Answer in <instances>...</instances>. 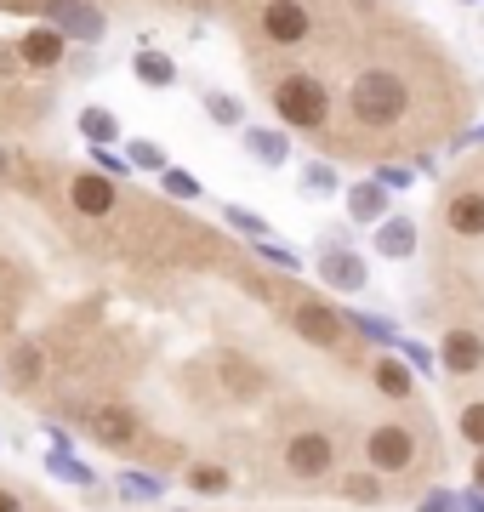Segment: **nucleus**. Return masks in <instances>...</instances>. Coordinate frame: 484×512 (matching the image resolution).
I'll list each match as a JSON object with an SVG mask.
<instances>
[{"label":"nucleus","mask_w":484,"mask_h":512,"mask_svg":"<svg viewBox=\"0 0 484 512\" xmlns=\"http://www.w3.org/2000/svg\"><path fill=\"white\" fill-rule=\"evenodd\" d=\"M348 109H354L359 126H399L410 109V92L393 69H365L348 92Z\"/></svg>","instance_id":"f257e3e1"},{"label":"nucleus","mask_w":484,"mask_h":512,"mask_svg":"<svg viewBox=\"0 0 484 512\" xmlns=\"http://www.w3.org/2000/svg\"><path fill=\"white\" fill-rule=\"evenodd\" d=\"M274 109H280L285 126L319 131L325 120H331V92L319 86L314 74H285L280 86H274Z\"/></svg>","instance_id":"f03ea898"},{"label":"nucleus","mask_w":484,"mask_h":512,"mask_svg":"<svg viewBox=\"0 0 484 512\" xmlns=\"http://www.w3.org/2000/svg\"><path fill=\"white\" fill-rule=\"evenodd\" d=\"M285 473L291 478H325L336 467V439L331 433H319V427H302V433H291L280 450Z\"/></svg>","instance_id":"7ed1b4c3"},{"label":"nucleus","mask_w":484,"mask_h":512,"mask_svg":"<svg viewBox=\"0 0 484 512\" xmlns=\"http://www.w3.org/2000/svg\"><path fill=\"white\" fill-rule=\"evenodd\" d=\"M365 461H371V473H405L410 461H416V433H410L405 421H382L365 433Z\"/></svg>","instance_id":"20e7f679"},{"label":"nucleus","mask_w":484,"mask_h":512,"mask_svg":"<svg viewBox=\"0 0 484 512\" xmlns=\"http://www.w3.org/2000/svg\"><path fill=\"white\" fill-rule=\"evenodd\" d=\"M86 427H92V439L103 450H131L143 439V421H137L131 404H97V410H86Z\"/></svg>","instance_id":"39448f33"},{"label":"nucleus","mask_w":484,"mask_h":512,"mask_svg":"<svg viewBox=\"0 0 484 512\" xmlns=\"http://www.w3.org/2000/svg\"><path fill=\"white\" fill-rule=\"evenodd\" d=\"M262 35L274 40V46H302V40L314 35V18H308L302 0H268L262 6Z\"/></svg>","instance_id":"423d86ee"},{"label":"nucleus","mask_w":484,"mask_h":512,"mask_svg":"<svg viewBox=\"0 0 484 512\" xmlns=\"http://www.w3.org/2000/svg\"><path fill=\"white\" fill-rule=\"evenodd\" d=\"M40 12H46V23H52L57 35H75V40H97L103 29H109L103 12L86 6V0H40Z\"/></svg>","instance_id":"0eeeda50"},{"label":"nucleus","mask_w":484,"mask_h":512,"mask_svg":"<svg viewBox=\"0 0 484 512\" xmlns=\"http://www.w3.org/2000/svg\"><path fill=\"white\" fill-rule=\"evenodd\" d=\"M291 325H297V336L302 342H314V348H342V313L336 308H325V302H297L291 308Z\"/></svg>","instance_id":"6e6552de"},{"label":"nucleus","mask_w":484,"mask_h":512,"mask_svg":"<svg viewBox=\"0 0 484 512\" xmlns=\"http://www.w3.org/2000/svg\"><path fill=\"white\" fill-rule=\"evenodd\" d=\"M69 205H75L80 217H109L114 211V177H103V171H80L75 183H69Z\"/></svg>","instance_id":"1a4fd4ad"},{"label":"nucleus","mask_w":484,"mask_h":512,"mask_svg":"<svg viewBox=\"0 0 484 512\" xmlns=\"http://www.w3.org/2000/svg\"><path fill=\"white\" fill-rule=\"evenodd\" d=\"M439 359H445L450 376H473V370L484 365V336H479V330H445Z\"/></svg>","instance_id":"9d476101"},{"label":"nucleus","mask_w":484,"mask_h":512,"mask_svg":"<svg viewBox=\"0 0 484 512\" xmlns=\"http://www.w3.org/2000/svg\"><path fill=\"white\" fill-rule=\"evenodd\" d=\"M445 228L462 239H479L484 234V188H462L445 200Z\"/></svg>","instance_id":"9b49d317"},{"label":"nucleus","mask_w":484,"mask_h":512,"mask_svg":"<svg viewBox=\"0 0 484 512\" xmlns=\"http://www.w3.org/2000/svg\"><path fill=\"white\" fill-rule=\"evenodd\" d=\"M63 52H69V40L57 35L52 23H46V29H23V40H18V57L29 63V69H57Z\"/></svg>","instance_id":"f8f14e48"},{"label":"nucleus","mask_w":484,"mask_h":512,"mask_svg":"<svg viewBox=\"0 0 484 512\" xmlns=\"http://www.w3.org/2000/svg\"><path fill=\"white\" fill-rule=\"evenodd\" d=\"M6 376L18 387H35L40 376H46V353H40L35 342H18V348L6 353Z\"/></svg>","instance_id":"ddd939ff"},{"label":"nucleus","mask_w":484,"mask_h":512,"mask_svg":"<svg viewBox=\"0 0 484 512\" xmlns=\"http://www.w3.org/2000/svg\"><path fill=\"white\" fill-rule=\"evenodd\" d=\"M376 251H382V256H410V251H416V222H410V217L382 222V228H376Z\"/></svg>","instance_id":"4468645a"},{"label":"nucleus","mask_w":484,"mask_h":512,"mask_svg":"<svg viewBox=\"0 0 484 512\" xmlns=\"http://www.w3.org/2000/svg\"><path fill=\"white\" fill-rule=\"evenodd\" d=\"M325 279H331L336 291H359L365 285V262L354 251H331L325 256Z\"/></svg>","instance_id":"2eb2a0df"},{"label":"nucleus","mask_w":484,"mask_h":512,"mask_svg":"<svg viewBox=\"0 0 484 512\" xmlns=\"http://www.w3.org/2000/svg\"><path fill=\"white\" fill-rule=\"evenodd\" d=\"M228 484H234V478H228L223 461H194V467H188V490L194 495H228Z\"/></svg>","instance_id":"dca6fc26"},{"label":"nucleus","mask_w":484,"mask_h":512,"mask_svg":"<svg viewBox=\"0 0 484 512\" xmlns=\"http://www.w3.org/2000/svg\"><path fill=\"white\" fill-rule=\"evenodd\" d=\"M336 490L348 495V501H359V507H371V501H382V473H342V484Z\"/></svg>","instance_id":"f3484780"},{"label":"nucleus","mask_w":484,"mask_h":512,"mask_svg":"<svg viewBox=\"0 0 484 512\" xmlns=\"http://www.w3.org/2000/svg\"><path fill=\"white\" fill-rule=\"evenodd\" d=\"M376 387L388 393V399H410V370L399 359H376Z\"/></svg>","instance_id":"a211bd4d"},{"label":"nucleus","mask_w":484,"mask_h":512,"mask_svg":"<svg viewBox=\"0 0 484 512\" xmlns=\"http://www.w3.org/2000/svg\"><path fill=\"white\" fill-rule=\"evenodd\" d=\"M223 382H228V393H234V399H257L262 376H257V370H245L240 359H223Z\"/></svg>","instance_id":"6ab92c4d"},{"label":"nucleus","mask_w":484,"mask_h":512,"mask_svg":"<svg viewBox=\"0 0 484 512\" xmlns=\"http://www.w3.org/2000/svg\"><path fill=\"white\" fill-rule=\"evenodd\" d=\"M348 205H354L359 222H376V217H382V205H388V194H382V183H365V188L348 194Z\"/></svg>","instance_id":"aec40b11"},{"label":"nucleus","mask_w":484,"mask_h":512,"mask_svg":"<svg viewBox=\"0 0 484 512\" xmlns=\"http://www.w3.org/2000/svg\"><path fill=\"white\" fill-rule=\"evenodd\" d=\"M245 148H251L257 160H268V165H285V137L280 131H245Z\"/></svg>","instance_id":"412c9836"},{"label":"nucleus","mask_w":484,"mask_h":512,"mask_svg":"<svg viewBox=\"0 0 484 512\" xmlns=\"http://www.w3.org/2000/svg\"><path fill=\"white\" fill-rule=\"evenodd\" d=\"M137 80H143V86H171V80H177V69H171V57L143 52V57H137Z\"/></svg>","instance_id":"4be33fe9"},{"label":"nucleus","mask_w":484,"mask_h":512,"mask_svg":"<svg viewBox=\"0 0 484 512\" xmlns=\"http://www.w3.org/2000/svg\"><path fill=\"white\" fill-rule=\"evenodd\" d=\"M80 131H86L92 143H114V131H120V120H114L109 109H86V114H80Z\"/></svg>","instance_id":"5701e85b"},{"label":"nucleus","mask_w":484,"mask_h":512,"mask_svg":"<svg viewBox=\"0 0 484 512\" xmlns=\"http://www.w3.org/2000/svg\"><path fill=\"white\" fill-rule=\"evenodd\" d=\"M462 439L473 444V450H484V399L462 404Z\"/></svg>","instance_id":"b1692460"},{"label":"nucleus","mask_w":484,"mask_h":512,"mask_svg":"<svg viewBox=\"0 0 484 512\" xmlns=\"http://www.w3.org/2000/svg\"><path fill=\"white\" fill-rule=\"evenodd\" d=\"M131 165H143V171H160V177H166V148L160 143H131Z\"/></svg>","instance_id":"393cba45"},{"label":"nucleus","mask_w":484,"mask_h":512,"mask_svg":"<svg viewBox=\"0 0 484 512\" xmlns=\"http://www.w3.org/2000/svg\"><path fill=\"white\" fill-rule=\"evenodd\" d=\"M205 109L217 114V120H223V126H240V103H234V97H223V92H205Z\"/></svg>","instance_id":"a878e982"},{"label":"nucleus","mask_w":484,"mask_h":512,"mask_svg":"<svg viewBox=\"0 0 484 512\" xmlns=\"http://www.w3.org/2000/svg\"><path fill=\"white\" fill-rule=\"evenodd\" d=\"M166 188L177 194V200H194V194H200V183H194V177H183V171H166Z\"/></svg>","instance_id":"bb28decb"},{"label":"nucleus","mask_w":484,"mask_h":512,"mask_svg":"<svg viewBox=\"0 0 484 512\" xmlns=\"http://www.w3.org/2000/svg\"><path fill=\"white\" fill-rule=\"evenodd\" d=\"M0 512H23V495L6 490V484H0Z\"/></svg>","instance_id":"cd10ccee"},{"label":"nucleus","mask_w":484,"mask_h":512,"mask_svg":"<svg viewBox=\"0 0 484 512\" xmlns=\"http://www.w3.org/2000/svg\"><path fill=\"white\" fill-rule=\"evenodd\" d=\"M97 165H103V177H120L126 171V160H114V154H97Z\"/></svg>","instance_id":"c85d7f7f"},{"label":"nucleus","mask_w":484,"mask_h":512,"mask_svg":"<svg viewBox=\"0 0 484 512\" xmlns=\"http://www.w3.org/2000/svg\"><path fill=\"white\" fill-rule=\"evenodd\" d=\"M12 80V52H0V86Z\"/></svg>","instance_id":"c756f323"},{"label":"nucleus","mask_w":484,"mask_h":512,"mask_svg":"<svg viewBox=\"0 0 484 512\" xmlns=\"http://www.w3.org/2000/svg\"><path fill=\"white\" fill-rule=\"evenodd\" d=\"M473 484H479V490H484V450H479V456H473Z\"/></svg>","instance_id":"7c9ffc66"},{"label":"nucleus","mask_w":484,"mask_h":512,"mask_svg":"<svg viewBox=\"0 0 484 512\" xmlns=\"http://www.w3.org/2000/svg\"><path fill=\"white\" fill-rule=\"evenodd\" d=\"M6 165H12V160H6V148H0V177H6Z\"/></svg>","instance_id":"2f4dec72"}]
</instances>
